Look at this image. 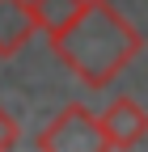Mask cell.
Masks as SVG:
<instances>
[{"label": "cell", "instance_id": "cell-4", "mask_svg": "<svg viewBox=\"0 0 148 152\" xmlns=\"http://www.w3.org/2000/svg\"><path fill=\"white\" fill-rule=\"evenodd\" d=\"M34 34H38V21L30 0H0V59H17Z\"/></svg>", "mask_w": 148, "mask_h": 152}, {"label": "cell", "instance_id": "cell-6", "mask_svg": "<svg viewBox=\"0 0 148 152\" xmlns=\"http://www.w3.org/2000/svg\"><path fill=\"white\" fill-rule=\"evenodd\" d=\"M21 144V123L9 114V106L0 102V152H9V148H17Z\"/></svg>", "mask_w": 148, "mask_h": 152}, {"label": "cell", "instance_id": "cell-3", "mask_svg": "<svg viewBox=\"0 0 148 152\" xmlns=\"http://www.w3.org/2000/svg\"><path fill=\"white\" fill-rule=\"evenodd\" d=\"M97 118H102L106 148H136L148 140V110L136 97H114Z\"/></svg>", "mask_w": 148, "mask_h": 152}, {"label": "cell", "instance_id": "cell-2", "mask_svg": "<svg viewBox=\"0 0 148 152\" xmlns=\"http://www.w3.org/2000/svg\"><path fill=\"white\" fill-rule=\"evenodd\" d=\"M34 148L38 152H102L106 148L102 118L89 106L72 102V106H64L38 135H34Z\"/></svg>", "mask_w": 148, "mask_h": 152}, {"label": "cell", "instance_id": "cell-1", "mask_svg": "<svg viewBox=\"0 0 148 152\" xmlns=\"http://www.w3.org/2000/svg\"><path fill=\"white\" fill-rule=\"evenodd\" d=\"M140 51H144V34L110 0H89L76 26L59 42H51V55L89 89H106L123 68L136 64Z\"/></svg>", "mask_w": 148, "mask_h": 152}, {"label": "cell", "instance_id": "cell-5", "mask_svg": "<svg viewBox=\"0 0 148 152\" xmlns=\"http://www.w3.org/2000/svg\"><path fill=\"white\" fill-rule=\"evenodd\" d=\"M89 0H30L34 9V21H38V30L47 34V42H59V38L76 26V17L85 13Z\"/></svg>", "mask_w": 148, "mask_h": 152}]
</instances>
